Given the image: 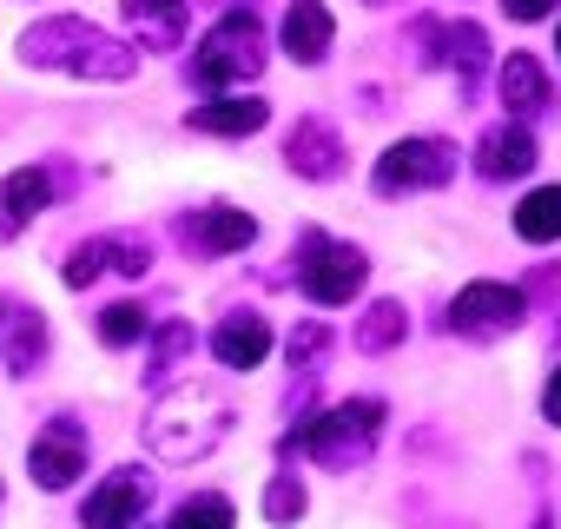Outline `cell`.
<instances>
[{"mask_svg": "<svg viewBox=\"0 0 561 529\" xmlns=\"http://www.w3.org/2000/svg\"><path fill=\"white\" fill-rule=\"evenodd\" d=\"M14 60L27 74H67V80H93V87H119L139 74V47L80 21V14H47L14 41Z\"/></svg>", "mask_w": 561, "mask_h": 529, "instance_id": "cell-1", "label": "cell"}, {"mask_svg": "<svg viewBox=\"0 0 561 529\" xmlns=\"http://www.w3.org/2000/svg\"><path fill=\"white\" fill-rule=\"evenodd\" d=\"M231 424H238L231 397L218 384H205V378H185V384H165L152 397V410H146L139 430H146V450L159 463H205L231 437Z\"/></svg>", "mask_w": 561, "mask_h": 529, "instance_id": "cell-2", "label": "cell"}, {"mask_svg": "<svg viewBox=\"0 0 561 529\" xmlns=\"http://www.w3.org/2000/svg\"><path fill=\"white\" fill-rule=\"evenodd\" d=\"M383 424H390V404L383 397H337L331 410H318L305 430H291L277 450H305L318 470H331V476H351V470H364L370 457H377V443H383Z\"/></svg>", "mask_w": 561, "mask_h": 529, "instance_id": "cell-3", "label": "cell"}, {"mask_svg": "<svg viewBox=\"0 0 561 529\" xmlns=\"http://www.w3.org/2000/svg\"><path fill=\"white\" fill-rule=\"evenodd\" d=\"M264 67H271L264 21H257L251 8H231V14H218V21L198 34V47H192V60H185V80L205 87V93H244Z\"/></svg>", "mask_w": 561, "mask_h": 529, "instance_id": "cell-4", "label": "cell"}, {"mask_svg": "<svg viewBox=\"0 0 561 529\" xmlns=\"http://www.w3.org/2000/svg\"><path fill=\"white\" fill-rule=\"evenodd\" d=\"M291 279H298V292H305L311 305L337 312V305H351V299L370 285V251L351 245V238H331V232L305 225L298 245H291Z\"/></svg>", "mask_w": 561, "mask_h": 529, "instance_id": "cell-5", "label": "cell"}, {"mask_svg": "<svg viewBox=\"0 0 561 529\" xmlns=\"http://www.w3.org/2000/svg\"><path fill=\"white\" fill-rule=\"evenodd\" d=\"M456 172H462L456 139H443V133H403V139H390L377 153L370 192L377 199H423V192H443Z\"/></svg>", "mask_w": 561, "mask_h": 529, "instance_id": "cell-6", "label": "cell"}, {"mask_svg": "<svg viewBox=\"0 0 561 529\" xmlns=\"http://www.w3.org/2000/svg\"><path fill=\"white\" fill-rule=\"evenodd\" d=\"M522 325H528V299L508 279H469L449 299V338H462V345H502Z\"/></svg>", "mask_w": 561, "mask_h": 529, "instance_id": "cell-7", "label": "cell"}, {"mask_svg": "<svg viewBox=\"0 0 561 529\" xmlns=\"http://www.w3.org/2000/svg\"><path fill=\"white\" fill-rule=\"evenodd\" d=\"M87 457H93V437H87V424H80L73 410H54V417L34 430V443H27V470H34V483H41L47 496L73 489V483L87 476Z\"/></svg>", "mask_w": 561, "mask_h": 529, "instance_id": "cell-8", "label": "cell"}, {"mask_svg": "<svg viewBox=\"0 0 561 529\" xmlns=\"http://www.w3.org/2000/svg\"><path fill=\"white\" fill-rule=\"evenodd\" d=\"M73 192V166L60 159H34V166H14L8 179H0V245H14L54 199Z\"/></svg>", "mask_w": 561, "mask_h": 529, "instance_id": "cell-9", "label": "cell"}, {"mask_svg": "<svg viewBox=\"0 0 561 529\" xmlns=\"http://www.w3.org/2000/svg\"><path fill=\"white\" fill-rule=\"evenodd\" d=\"M172 245L185 258H231V251L257 245V218L244 205H185L172 218Z\"/></svg>", "mask_w": 561, "mask_h": 529, "instance_id": "cell-10", "label": "cell"}, {"mask_svg": "<svg viewBox=\"0 0 561 529\" xmlns=\"http://www.w3.org/2000/svg\"><path fill=\"white\" fill-rule=\"evenodd\" d=\"M416 60L423 67H443V74H462V87L469 80H482L489 74V60H495V41H489V27L482 21H423L416 27Z\"/></svg>", "mask_w": 561, "mask_h": 529, "instance_id": "cell-11", "label": "cell"}, {"mask_svg": "<svg viewBox=\"0 0 561 529\" xmlns=\"http://www.w3.org/2000/svg\"><path fill=\"white\" fill-rule=\"evenodd\" d=\"M495 100H502V120H522V126L561 113V93H554L548 60H541V54H522V47L495 67Z\"/></svg>", "mask_w": 561, "mask_h": 529, "instance_id": "cell-12", "label": "cell"}, {"mask_svg": "<svg viewBox=\"0 0 561 529\" xmlns=\"http://www.w3.org/2000/svg\"><path fill=\"white\" fill-rule=\"evenodd\" d=\"M146 509H152V470H146V463H119V470L100 476V489L80 503V529H139Z\"/></svg>", "mask_w": 561, "mask_h": 529, "instance_id": "cell-13", "label": "cell"}, {"mask_svg": "<svg viewBox=\"0 0 561 529\" xmlns=\"http://www.w3.org/2000/svg\"><path fill=\"white\" fill-rule=\"evenodd\" d=\"M344 159H351V146H344V133H337L324 113H305V120L285 133V166H291L298 179H311V185L344 179Z\"/></svg>", "mask_w": 561, "mask_h": 529, "instance_id": "cell-14", "label": "cell"}, {"mask_svg": "<svg viewBox=\"0 0 561 529\" xmlns=\"http://www.w3.org/2000/svg\"><path fill=\"white\" fill-rule=\"evenodd\" d=\"M476 179H489V185H508V179H528L535 166H541V139H535V126H522V120H495L482 139H476Z\"/></svg>", "mask_w": 561, "mask_h": 529, "instance_id": "cell-15", "label": "cell"}, {"mask_svg": "<svg viewBox=\"0 0 561 529\" xmlns=\"http://www.w3.org/2000/svg\"><path fill=\"white\" fill-rule=\"evenodd\" d=\"M0 358H8L14 378H41L47 358H54V325L41 305H8V318H0Z\"/></svg>", "mask_w": 561, "mask_h": 529, "instance_id": "cell-16", "label": "cell"}, {"mask_svg": "<svg viewBox=\"0 0 561 529\" xmlns=\"http://www.w3.org/2000/svg\"><path fill=\"white\" fill-rule=\"evenodd\" d=\"M119 21H126L139 54H179L185 27H192V8L185 0H119Z\"/></svg>", "mask_w": 561, "mask_h": 529, "instance_id": "cell-17", "label": "cell"}, {"mask_svg": "<svg viewBox=\"0 0 561 529\" xmlns=\"http://www.w3.org/2000/svg\"><path fill=\"white\" fill-rule=\"evenodd\" d=\"M277 47H285L298 67H324L331 47H337V14L324 0H291L285 21H277Z\"/></svg>", "mask_w": 561, "mask_h": 529, "instance_id": "cell-18", "label": "cell"}, {"mask_svg": "<svg viewBox=\"0 0 561 529\" xmlns=\"http://www.w3.org/2000/svg\"><path fill=\"white\" fill-rule=\"evenodd\" d=\"M271 318L257 312V305H238V312H225L218 318V331H211V358L225 364V371H257L264 358H271Z\"/></svg>", "mask_w": 561, "mask_h": 529, "instance_id": "cell-19", "label": "cell"}, {"mask_svg": "<svg viewBox=\"0 0 561 529\" xmlns=\"http://www.w3.org/2000/svg\"><path fill=\"white\" fill-rule=\"evenodd\" d=\"M264 126H271V100L264 93H218V100L185 113V133H211V139H251Z\"/></svg>", "mask_w": 561, "mask_h": 529, "instance_id": "cell-20", "label": "cell"}, {"mask_svg": "<svg viewBox=\"0 0 561 529\" xmlns=\"http://www.w3.org/2000/svg\"><path fill=\"white\" fill-rule=\"evenodd\" d=\"M403 338H410V305L403 299H370L364 318L351 325V345L364 358H390V351H403Z\"/></svg>", "mask_w": 561, "mask_h": 529, "instance_id": "cell-21", "label": "cell"}, {"mask_svg": "<svg viewBox=\"0 0 561 529\" xmlns=\"http://www.w3.org/2000/svg\"><path fill=\"white\" fill-rule=\"evenodd\" d=\"M508 225H515V238H522V245H561V179L528 185Z\"/></svg>", "mask_w": 561, "mask_h": 529, "instance_id": "cell-22", "label": "cell"}, {"mask_svg": "<svg viewBox=\"0 0 561 529\" xmlns=\"http://www.w3.org/2000/svg\"><path fill=\"white\" fill-rule=\"evenodd\" d=\"M192 351H198V331H192V318H165V325L152 331V351H146V384H159V391H165Z\"/></svg>", "mask_w": 561, "mask_h": 529, "instance_id": "cell-23", "label": "cell"}, {"mask_svg": "<svg viewBox=\"0 0 561 529\" xmlns=\"http://www.w3.org/2000/svg\"><path fill=\"white\" fill-rule=\"evenodd\" d=\"M93 338H100L106 351H133V345L152 338V312H146L139 299H113V305L93 318Z\"/></svg>", "mask_w": 561, "mask_h": 529, "instance_id": "cell-24", "label": "cell"}, {"mask_svg": "<svg viewBox=\"0 0 561 529\" xmlns=\"http://www.w3.org/2000/svg\"><path fill=\"white\" fill-rule=\"evenodd\" d=\"M165 529H238V503L218 496V489H192L172 503V522Z\"/></svg>", "mask_w": 561, "mask_h": 529, "instance_id": "cell-25", "label": "cell"}, {"mask_svg": "<svg viewBox=\"0 0 561 529\" xmlns=\"http://www.w3.org/2000/svg\"><path fill=\"white\" fill-rule=\"evenodd\" d=\"M100 264L119 279H146L152 272V238L146 232H100Z\"/></svg>", "mask_w": 561, "mask_h": 529, "instance_id": "cell-26", "label": "cell"}, {"mask_svg": "<svg viewBox=\"0 0 561 529\" xmlns=\"http://www.w3.org/2000/svg\"><path fill=\"white\" fill-rule=\"evenodd\" d=\"M331 345H337V331H331L324 318H305V325L285 338V364H291L298 378H318V371H324V358H331Z\"/></svg>", "mask_w": 561, "mask_h": 529, "instance_id": "cell-27", "label": "cell"}, {"mask_svg": "<svg viewBox=\"0 0 561 529\" xmlns=\"http://www.w3.org/2000/svg\"><path fill=\"white\" fill-rule=\"evenodd\" d=\"M257 509H264V522H271V529H291V522L311 509L305 476H298V470H277V476L264 483V503H257Z\"/></svg>", "mask_w": 561, "mask_h": 529, "instance_id": "cell-28", "label": "cell"}, {"mask_svg": "<svg viewBox=\"0 0 561 529\" xmlns=\"http://www.w3.org/2000/svg\"><path fill=\"white\" fill-rule=\"evenodd\" d=\"M100 272H106V264H100V238H80V245L67 251V264H60V279H67L73 292H87Z\"/></svg>", "mask_w": 561, "mask_h": 529, "instance_id": "cell-29", "label": "cell"}, {"mask_svg": "<svg viewBox=\"0 0 561 529\" xmlns=\"http://www.w3.org/2000/svg\"><path fill=\"white\" fill-rule=\"evenodd\" d=\"M522 299H528V312H535V305H554V299H561V264H541V272L522 285Z\"/></svg>", "mask_w": 561, "mask_h": 529, "instance_id": "cell-30", "label": "cell"}, {"mask_svg": "<svg viewBox=\"0 0 561 529\" xmlns=\"http://www.w3.org/2000/svg\"><path fill=\"white\" fill-rule=\"evenodd\" d=\"M502 14L522 21V27H535V21H554L561 14V0H502Z\"/></svg>", "mask_w": 561, "mask_h": 529, "instance_id": "cell-31", "label": "cell"}, {"mask_svg": "<svg viewBox=\"0 0 561 529\" xmlns=\"http://www.w3.org/2000/svg\"><path fill=\"white\" fill-rule=\"evenodd\" d=\"M535 404H541V424H554V430H561V364L548 371V384H541V397H535Z\"/></svg>", "mask_w": 561, "mask_h": 529, "instance_id": "cell-32", "label": "cell"}, {"mask_svg": "<svg viewBox=\"0 0 561 529\" xmlns=\"http://www.w3.org/2000/svg\"><path fill=\"white\" fill-rule=\"evenodd\" d=\"M528 529H554V509H541V516H535V522H528Z\"/></svg>", "mask_w": 561, "mask_h": 529, "instance_id": "cell-33", "label": "cell"}, {"mask_svg": "<svg viewBox=\"0 0 561 529\" xmlns=\"http://www.w3.org/2000/svg\"><path fill=\"white\" fill-rule=\"evenodd\" d=\"M554 54H561V14H554Z\"/></svg>", "mask_w": 561, "mask_h": 529, "instance_id": "cell-34", "label": "cell"}, {"mask_svg": "<svg viewBox=\"0 0 561 529\" xmlns=\"http://www.w3.org/2000/svg\"><path fill=\"white\" fill-rule=\"evenodd\" d=\"M364 8H397V0H364Z\"/></svg>", "mask_w": 561, "mask_h": 529, "instance_id": "cell-35", "label": "cell"}, {"mask_svg": "<svg viewBox=\"0 0 561 529\" xmlns=\"http://www.w3.org/2000/svg\"><path fill=\"white\" fill-rule=\"evenodd\" d=\"M0 509H8V483H0Z\"/></svg>", "mask_w": 561, "mask_h": 529, "instance_id": "cell-36", "label": "cell"}, {"mask_svg": "<svg viewBox=\"0 0 561 529\" xmlns=\"http://www.w3.org/2000/svg\"><path fill=\"white\" fill-rule=\"evenodd\" d=\"M0 318H8V299H0Z\"/></svg>", "mask_w": 561, "mask_h": 529, "instance_id": "cell-37", "label": "cell"}, {"mask_svg": "<svg viewBox=\"0 0 561 529\" xmlns=\"http://www.w3.org/2000/svg\"><path fill=\"white\" fill-rule=\"evenodd\" d=\"M139 529H146V522H139Z\"/></svg>", "mask_w": 561, "mask_h": 529, "instance_id": "cell-38", "label": "cell"}]
</instances>
